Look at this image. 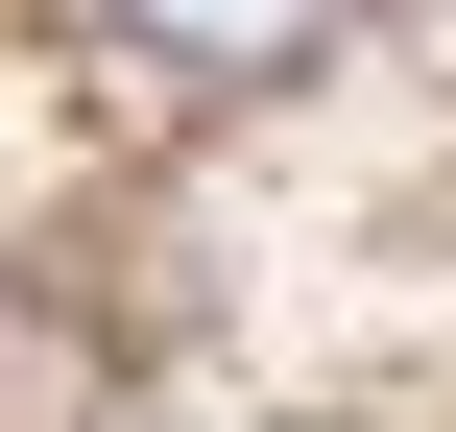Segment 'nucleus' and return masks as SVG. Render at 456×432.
<instances>
[{
    "mask_svg": "<svg viewBox=\"0 0 456 432\" xmlns=\"http://www.w3.org/2000/svg\"><path fill=\"white\" fill-rule=\"evenodd\" d=\"M361 0H120V48L144 72H192V96H265V72H313Z\"/></svg>",
    "mask_w": 456,
    "mask_h": 432,
    "instance_id": "nucleus-1",
    "label": "nucleus"
}]
</instances>
